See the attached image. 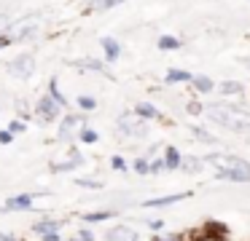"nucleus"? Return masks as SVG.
<instances>
[{"label":"nucleus","mask_w":250,"mask_h":241,"mask_svg":"<svg viewBox=\"0 0 250 241\" xmlns=\"http://www.w3.org/2000/svg\"><path fill=\"white\" fill-rule=\"evenodd\" d=\"M76 233H78V236H81V239H83V241H100V239H97V236H94V230H92V228H78V230H76Z\"/></svg>","instance_id":"nucleus-33"},{"label":"nucleus","mask_w":250,"mask_h":241,"mask_svg":"<svg viewBox=\"0 0 250 241\" xmlns=\"http://www.w3.org/2000/svg\"><path fill=\"white\" fill-rule=\"evenodd\" d=\"M6 70H8V75L17 78V80H30L35 73V56L33 54H19V56H14L11 62L6 64Z\"/></svg>","instance_id":"nucleus-7"},{"label":"nucleus","mask_w":250,"mask_h":241,"mask_svg":"<svg viewBox=\"0 0 250 241\" xmlns=\"http://www.w3.org/2000/svg\"><path fill=\"white\" fill-rule=\"evenodd\" d=\"M38 196H49V190H38V193H17L8 196L6 204L0 206V214H11V212H33L35 209V198Z\"/></svg>","instance_id":"nucleus-6"},{"label":"nucleus","mask_w":250,"mask_h":241,"mask_svg":"<svg viewBox=\"0 0 250 241\" xmlns=\"http://www.w3.org/2000/svg\"><path fill=\"white\" fill-rule=\"evenodd\" d=\"M46 94H51V99H54V102H60V105L65 107V110L70 107V99H67V96H65V91L60 89V80H57V78H51V80H49V86H46Z\"/></svg>","instance_id":"nucleus-19"},{"label":"nucleus","mask_w":250,"mask_h":241,"mask_svg":"<svg viewBox=\"0 0 250 241\" xmlns=\"http://www.w3.org/2000/svg\"><path fill=\"white\" fill-rule=\"evenodd\" d=\"M76 107H78L81 112H92V110H97V99H94L92 94H81V96L76 99Z\"/></svg>","instance_id":"nucleus-27"},{"label":"nucleus","mask_w":250,"mask_h":241,"mask_svg":"<svg viewBox=\"0 0 250 241\" xmlns=\"http://www.w3.org/2000/svg\"><path fill=\"white\" fill-rule=\"evenodd\" d=\"M110 166H113L116 171H129V169H132V166L126 164V161L121 158V155H113V158H110Z\"/></svg>","instance_id":"nucleus-32"},{"label":"nucleus","mask_w":250,"mask_h":241,"mask_svg":"<svg viewBox=\"0 0 250 241\" xmlns=\"http://www.w3.org/2000/svg\"><path fill=\"white\" fill-rule=\"evenodd\" d=\"M191 89H194L196 94H210V91L215 89V80H212L210 75H194V80H191Z\"/></svg>","instance_id":"nucleus-20"},{"label":"nucleus","mask_w":250,"mask_h":241,"mask_svg":"<svg viewBox=\"0 0 250 241\" xmlns=\"http://www.w3.org/2000/svg\"><path fill=\"white\" fill-rule=\"evenodd\" d=\"M202 166H205V158H196V155H183L180 171H188V174H194V171H202Z\"/></svg>","instance_id":"nucleus-25"},{"label":"nucleus","mask_w":250,"mask_h":241,"mask_svg":"<svg viewBox=\"0 0 250 241\" xmlns=\"http://www.w3.org/2000/svg\"><path fill=\"white\" fill-rule=\"evenodd\" d=\"M8 46H11V40H8L6 35H0V51H3V48H8Z\"/></svg>","instance_id":"nucleus-38"},{"label":"nucleus","mask_w":250,"mask_h":241,"mask_svg":"<svg viewBox=\"0 0 250 241\" xmlns=\"http://www.w3.org/2000/svg\"><path fill=\"white\" fill-rule=\"evenodd\" d=\"M78 166H83V155L78 153L76 148H70V158H65V161H54V164H49V169L54 171V174H67V171L78 169Z\"/></svg>","instance_id":"nucleus-12"},{"label":"nucleus","mask_w":250,"mask_h":241,"mask_svg":"<svg viewBox=\"0 0 250 241\" xmlns=\"http://www.w3.org/2000/svg\"><path fill=\"white\" fill-rule=\"evenodd\" d=\"M14 142V134L8 129H0V145H11Z\"/></svg>","instance_id":"nucleus-36"},{"label":"nucleus","mask_w":250,"mask_h":241,"mask_svg":"<svg viewBox=\"0 0 250 241\" xmlns=\"http://www.w3.org/2000/svg\"><path fill=\"white\" fill-rule=\"evenodd\" d=\"M218 91H221V96H242L245 94V83H239V80H221L218 83Z\"/></svg>","instance_id":"nucleus-18"},{"label":"nucleus","mask_w":250,"mask_h":241,"mask_svg":"<svg viewBox=\"0 0 250 241\" xmlns=\"http://www.w3.org/2000/svg\"><path fill=\"white\" fill-rule=\"evenodd\" d=\"M0 241H22L17 233H8V230H0Z\"/></svg>","instance_id":"nucleus-37"},{"label":"nucleus","mask_w":250,"mask_h":241,"mask_svg":"<svg viewBox=\"0 0 250 241\" xmlns=\"http://www.w3.org/2000/svg\"><path fill=\"white\" fill-rule=\"evenodd\" d=\"M146 228L151 230L153 236H159V233H164V228H167V225H164V220H146Z\"/></svg>","instance_id":"nucleus-31"},{"label":"nucleus","mask_w":250,"mask_h":241,"mask_svg":"<svg viewBox=\"0 0 250 241\" xmlns=\"http://www.w3.org/2000/svg\"><path fill=\"white\" fill-rule=\"evenodd\" d=\"M205 115L215 126H223L234 134L250 137V110H245L239 102H215V105H207Z\"/></svg>","instance_id":"nucleus-1"},{"label":"nucleus","mask_w":250,"mask_h":241,"mask_svg":"<svg viewBox=\"0 0 250 241\" xmlns=\"http://www.w3.org/2000/svg\"><path fill=\"white\" fill-rule=\"evenodd\" d=\"M191 80H194V73H188V70H183V67H169L167 75H164V83L167 86H178V83L191 86Z\"/></svg>","instance_id":"nucleus-16"},{"label":"nucleus","mask_w":250,"mask_h":241,"mask_svg":"<svg viewBox=\"0 0 250 241\" xmlns=\"http://www.w3.org/2000/svg\"><path fill=\"white\" fill-rule=\"evenodd\" d=\"M116 209H92V212H83L78 214V220H81L83 225H100V222H110V220H116Z\"/></svg>","instance_id":"nucleus-13"},{"label":"nucleus","mask_w":250,"mask_h":241,"mask_svg":"<svg viewBox=\"0 0 250 241\" xmlns=\"http://www.w3.org/2000/svg\"><path fill=\"white\" fill-rule=\"evenodd\" d=\"M62 228H65L62 220L51 217V214H43L41 220H35L30 225V236H35L38 241H62Z\"/></svg>","instance_id":"nucleus-3"},{"label":"nucleus","mask_w":250,"mask_h":241,"mask_svg":"<svg viewBox=\"0 0 250 241\" xmlns=\"http://www.w3.org/2000/svg\"><path fill=\"white\" fill-rule=\"evenodd\" d=\"M86 126V115H78V112H67L62 115V121L57 123V139L65 145H70L73 139H78L81 129Z\"/></svg>","instance_id":"nucleus-4"},{"label":"nucleus","mask_w":250,"mask_h":241,"mask_svg":"<svg viewBox=\"0 0 250 241\" xmlns=\"http://www.w3.org/2000/svg\"><path fill=\"white\" fill-rule=\"evenodd\" d=\"M78 142H83V145H94V142H100V134L86 123V126L81 129V134H78Z\"/></svg>","instance_id":"nucleus-28"},{"label":"nucleus","mask_w":250,"mask_h":241,"mask_svg":"<svg viewBox=\"0 0 250 241\" xmlns=\"http://www.w3.org/2000/svg\"><path fill=\"white\" fill-rule=\"evenodd\" d=\"M116 131L124 139H146L148 137V121H143L140 115H135V110L121 112V115L116 118Z\"/></svg>","instance_id":"nucleus-2"},{"label":"nucleus","mask_w":250,"mask_h":241,"mask_svg":"<svg viewBox=\"0 0 250 241\" xmlns=\"http://www.w3.org/2000/svg\"><path fill=\"white\" fill-rule=\"evenodd\" d=\"M151 241H183V239H180L178 233H159V236H153Z\"/></svg>","instance_id":"nucleus-35"},{"label":"nucleus","mask_w":250,"mask_h":241,"mask_svg":"<svg viewBox=\"0 0 250 241\" xmlns=\"http://www.w3.org/2000/svg\"><path fill=\"white\" fill-rule=\"evenodd\" d=\"M239 64H245V67L250 70V56H242V59H239Z\"/></svg>","instance_id":"nucleus-39"},{"label":"nucleus","mask_w":250,"mask_h":241,"mask_svg":"<svg viewBox=\"0 0 250 241\" xmlns=\"http://www.w3.org/2000/svg\"><path fill=\"white\" fill-rule=\"evenodd\" d=\"M215 180H223V182H250V164L248 166H226V169H215Z\"/></svg>","instance_id":"nucleus-10"},{"label":"nucleus","mask_w":250,"mask_h":241,"mask_svg":"<svg viewBox=\"0 0 250 241\" xmlns=\"http://www.w3.org/2000/svg\"><path fill=\"white\" fill-rule=\"evenodd\" d=\"M191 134H194V139H199L202 145H210V148H218V145H221V139H218L215 134H210L202 126H191Z\"/></svg>","instance_id":"nucleus-22"},{"label":"nucleus","mask_w":250,"mask_h":241,"mask_svg":"<svg viewBox=\"0 0 250 241\" xmlns=\"http://www.w3.org/2000/svg\"><path fill=\"white\" fill-rule=\"evenodd\" d=\"M162 171H167V161H164V155L151 158V174H162Z\"/></svg>","instance_id":"nucleus-29"},{"label":"nucleus","mask_w":250,"mask_h":241,"mask_svg":"<svg viewBox=\"0 0 250 241\" xmlns=\"http://www.w3.org/2000/svg\"><path fill=\"white\" fill-rule=\"evenodd\" d=\"M188 196H191L188 190H183V193H167V196H153V198H146L140 206L143 209H164V206H172V204L186 201Z\"/></svg>","instance_id":"nucleus-9"},{"label":"nucleus","mask_w":250,"mask_h":241,"mask_svg":"<svg viewBox=\"0 0 250 241\" xmlns=\"http://www.w3.org/2000/svg\"><path fill=\"white\" fill-rule=\"evenodd\" d=\"M24 129H27V123H24V118H14V121H8V131L17 137V134H22Z\"/></svg>","instance_id":"nucleus-30"},{"label":"nucleus","mask_w":250,"mask_h":241,"mask_svg":"<svg viewBox=\"0 0 250 241\" xmlns=\"http://www.w3.org/2000/svg\"><path fill=\"white\" fill-rule=\"evenodd\" d=\"M121 3H126V0H92V3L86 5V14H103V11L119 8Z\"/></svg>","instance_id":"nucleus-21"},{"label":"nucleus","mask_w":250,"mask_h":241,"mask_svg":"<svg viewBox=\"0 0 250 241\" xmlns=\"http://www.w3.org/2000/svg\"><path fill=\"white\" fill-rule=\"evenodd\" d=\"M67 64H73V67H78V70H89V73H100V75H105V78H113V73H110L105 59L86 56V59H76V62H67Z\"/></svg>","instance_id":"nucleus-11"},{"label":"nucleus","mask_w":250,"mask_h":241,"mask_svg":"<svg viewBox=\"0 0 250 241\" xmlns=\"http://www.w3.org/2000/svg\"><path fill=\"white\" fill-rule=\"evenodd\" d=\"M164 161H167V171H180V164H183V155H180V150L175 148V145H167V148L162 150Z\"/></svg>","instance_id":"nucleus-17"},{"label":"nucleus","mask_w":250,"mask_h":241,"mask_svg":"<svg viewBox=\"0 0 250 241\" xmlns=\"http://www.w3.org/2000/svg\"><path fill=\"white\" fill-rule=\"evenodd\" d=\"M129 166H132V171L140 174V177L151 174V158H148V155H135V161H129Z\"/></svg>","instance_id":"nucleus-24"},{"label":"nucleus","mask_w":250,"mask_h":241,"mask_svg":"<svg viewBox=\"0 0 250 241\" xmlns=\"http://www.w3.org/2000/svg\"><path fill=\"white\" fill-rule=\"evenodd\" d=\"M33 112H35V118H38V123H60L65 107H62L60 102L51 99V94H43V96H38Z\"/></svg>","instance_id":"nucleus-5"},{"label":"nucleus","mask_w":250,"mask_h":241,"mask_svg":"<svg viewBox=\"0 0 250 241\" xmlns=\"http://www.w3.org/2000/svg\"><path fill=\"white\" fill-rule=\"evenodd\" d=\"M156 46H159V51H178V48L183 46V40H180L178 35H159Z\"/></svg>","instance_id":"nucleus-23"},{"label":"nucleus","mask_w":250,"mask_h":241,"mask_svg":"<svg viewBox=\"0 0 250 241\" xmlns=\"http://www.w3.org/2000/svg\"><path fill=\"white\" fill-rule=\"evenodd\" d=\"M135 115H140L143 121H164V115L159 112V107L151 105L148 99H143V102H137V105H135Z\"/></svg>","instance_id":"nucleus-15"},{"label":"nucleus","mask_w":250,"mask_h":241,"mask_svg":"<svg viewBox=\"0 0 250 241\" xmlns=\"http://www.w3.org/2000/svg\"><path fill=\"white\" fill-rule=\"evenodd\" d=\"M100 241H140V233H137V228H132V225H110V228H105L103 239Z\"/></svg>","instance_id":"nucleus-8"},{"label":"nucleus","mask_w":250,"mask_h":241,"mask_svg":"<svg viewBox=\"0 0 250 241\" xmlns=\"http://www.w3.org/2000/svg\"><path fill=\"white\" fill-rule=\"evenodd\" d=\"M100 48H103V59L108 64H113L121 59V43L116 40V37H110V35L100 37Z\"/></svg>","instance_id":"nucleus-14"},{"label":"nucleus","mask_w":250,"mask_h":241,"mask_svg":"<svg viewBox=\"0 0 250 241\" xmlns=\"http://www.w3.org/2000/svg\"><path fill=\"white\" fill-rule=\"evenodd\" d=\"M186 110H188L191 115H202V112H205V107H202V102H188V105H186Z\"/></svg>","instance_id":"nucleus-34"},{"label":"nucleus","mask_w":250,"mask_h":241,"mask_svg":"<svg viewBox=\"0 0 250 241\" xmlns=\"http://www.w3.org/2000/svg\"><path fill=\"white\" fill-rule=\"evenodd\" d=\"M73 185L83 187V190H103L105 182L103 180H94V177H76V180H73Z\"/></svg>","instance_id":"nucleus-26"}]
</instances>
